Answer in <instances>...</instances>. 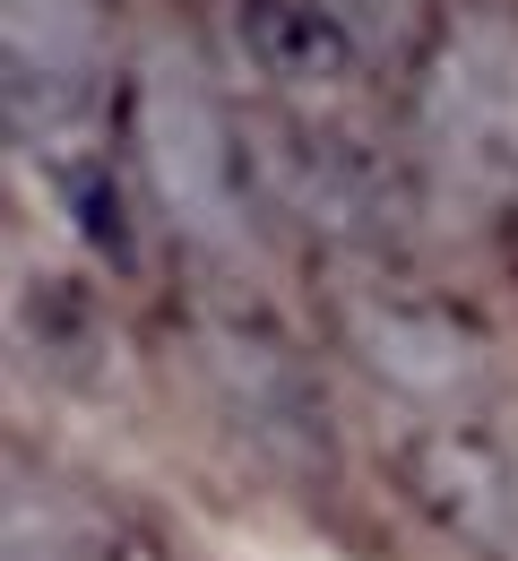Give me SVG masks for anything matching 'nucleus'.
I'll use <instances>...</instances> for the list:
<instances>
[{"label":"nucleus","mask_w":518,"mask_h":561,"mask_svg":"<svg viewBox=\"0 0 518 561\" xmlns=\"http://www.w3.org/2000/svg\"><path fill=\"white\" fill-rule=\"evenodd\" d=\"M329 9L364 35V53L380 61V70H406V78H415V61L433 53V35L449 26L433 0H329Z\"/></svg>","instance_id":"9b49d317"},{"label":"nucleus","mask_w":518,"mask_h":561,"mask_svg":"<svg viewBox=\"0 0 518 561\" xmlns=\"http://www.w3.org/2000/svg\"><path fill=\"white\" fill-rule=\"evenodd\" d=\"M389 467L406 501L458 536L475 561H518V423L493 415H441V423H398Z\"/></svg>","instance_id":"0eeeda50"},{"label":"nucleus","mask_w":518,"mask_h":561,"mask_svg":"<svg viewBox=\"0 0 518 561\" xmlns=\"http://www.w3.org/2000/svg\"><path fill=\"white\" fill-rule=\"evenodd\" d=\"M9 329H18V346L26 363L44 371V380H61V389H113V320H104V302L87 294L78 277H53V268H26L18 277V302H9Z\"/></svg>","instance_id":"9d476101"},{"label":"nucleus","mask_w":518,"mask_h":561,"mask_svg":"<svg viewBox=\"0 0 518 561\" xmlns=\"http://www.w3.org/2000/svg\"><path fill=\"white\" fill-rule=\"evenodd\" d=\"M225 61L251 78L277 113H355L371 95L380 61L329 0H225Z\"/></svg>","instance_id":"6e6552de"},{"label":"nucleus","mask_w":518,"mask_h":561,"mask_svg":"<svg viewBox=\"0 0 518 561\" xmlns=\"http://www.w3.org/2000/svg\"><path fill=\"white\" fill-rule=\"evenodd\" d=\"M191 354L208 380L217 423L277 476L320 484L337 467V423H329V389L302 354L295 320L260 294V285H208L191 311Z\"/></svg>","instance_id":"20e7f679"},{"label":"nucleus","mask_w":518,"mask_h":561,"mask_svg":"<svg viewBox=\"0 0 518 561\" xmlns=\"http://www.w3.org/2000/svg\"><path fill=\"white\" fill-rule=\"evenodd\" d=\"M130 156L148 173L156 208L173 216V233L208 260H260V225H268V173L260 139H242L233 104L217 78L199 70L182 44H148L130 78Z\"/></svg>","instance_id":"f03ea898"},{"label":"nucleus","mask_w":518,"mask_h":561,"mask_svg":"<svg viewBox=\"0 0 518 561\" xmlns=\"http://www.w3.org/2000/svg\"><path fill=\"white\" fill-rule=\"evenodd\" d=\"M337 337L371 380V398H389L398 423H441V415H493L502 407V346L493 329L441 294V285L406 277H355L337 294Z\"/></svg>","instance_id":"423d86ee"},{"label":"nucleus","mask_w":518,"mask_h":561,"mask_svg":"<svg viewBox=\"0 0 518 561\" xmlns=\"http://www.w3.org/2000/svg\"><path fill=\"white\" fill-rule=\"evenodd\" d=\"M406 156L424 208L493 216L518 199V26L458 9L406 78Z\"/></svg>","instance_id":"7ed1b4c3"},{"label":"nucleus","mask_w":518,"mask_h":561,"mask_svg":"<svg viewBox=\"0 0 518 561\" xmlns=\"http://www.w3.org/2000/svg\"><path fill=\"white\" fill-rule=\"evenodd\" d=\"M260 173H268L277 216H295L320 251L364 260L371 277L415 242V216H424L415 156L371 139L355 113H268Z\"/></svg>","instance_id":"39448f33"},{"label":"nucleus","mask_w":518,"mask_h":561,"mask_svg":"<svg viewBox=\"0 0 518 561\" xmlns=\"http://www.w3.org/2000/svg\"><path fill=\"white\" fill-rule=\"evenodd\" d=\"M9 561H164V545L95 492L9 467Z\"/></svg>","instance_id":"1a4fd4ad"},{"label":"nucleus","mask_w":518,"mask_h":561,"mask_svg":"<svg viewBox=\"0 0 518 561\" xmlns=\"http://www.w3.org/2000/svg\"><path fill=\"white\" fill-rule=\"evenodd\" d=\"M0 113H9L18 164L53 191L78 242L104 268H139L122 61H113L104 0H9L0 9Z\"/></svg>","instance_id":"f257e3e1"}]
</instances>
